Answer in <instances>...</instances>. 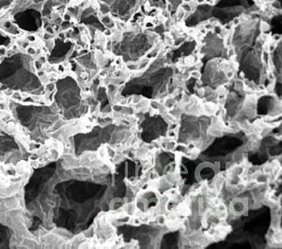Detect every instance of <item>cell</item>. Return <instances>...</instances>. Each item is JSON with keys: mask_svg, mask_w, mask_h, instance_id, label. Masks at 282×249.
<instances>
[{"mask_svg": "<svg viewBox=\"0 0 282 249\" xmlns=\"http://www.w3.org/2000/svg\"><path fill=\"white\" fill-rule=\"evenodd\" d=\"M189 76H190V77H192V78H195V79H200L201 74H200V72L199 71V70H194V71H192L189 74Z\"/></svg>", "mask_w": 282, "mask_h": 249, "instance_id": "obj_23", "label": "cell"}, {"mask_svg": "<svg viewBox=\"0 0 282 249\" xmlns=\"http://www.w3.org/2000/svg\"><path fill=\"white\" fill-rule=\"evenodd\" d=\"M255 181L257 182L258 184H268L269 182V175L263 174L262 172H259L258 174L257 178H256Z\"/></svg>", "mask_w": 282, "mask_h": 249, "instance_id": "obj_7", "label": "cell"}, {"mask_svg": "<svg viewBox=\"0 0 282 249\" xmlns=\"http://www.w3.org/2000/svg\"><path fill=\"white\" fill-rule=\"evenodd\" d=\"M214 25L213 24H211V23H209V22H207V23H205L203 24V27L206 29L207 31H213L214 30Z\"/></svg>", "mask_w": 282, "mask_h": 249, "instance_id": "obj_34", "label": "cell"}, {"mask_svg": "<svg viewBox=\"0 0 282 249\" xmlns=\"http://www.w3.org/2000/svg\"><path fill=\"white\" fill-rule=\"evenodd\" d=\"M58 38H59V40H61V41H64V40L66 39L65 33H63V32H60L59 34H58Z\"/></svg>", "mask_w": 282, "mask_h": 249, "instance_id": "obj_45", "label": "cell"}, {"mask_svg": "<svg viewBox=\"0 0 282 249\" xmlns=\"http://www.w3.org/2000/svg\"><path fill=\"white\" fill-rule=\"evenodd\" d=\"M104 34L105 36H110V35H112V31L109 28H107V29H105V30L104 31Z\"/></svg>", "mask_w": 282, "mask_h": 249, "instance_id": "obj_46", "label": "cell"}, {"mask_svg": "<svg viewBox=\"0 0 282 249\" xmlns=\"http://www.w3.org/2000/svg\"><path fill=\"white\" fill-rule=\"evenodd\" d=\"M157 111H158L159 114H161L162 116H164V115H166L167 113H168V111H169V110H168V109H167V108L166 106H165L163 104H161L160 106H159V108L157 109Z\"/></svg>", "mask_w": 282, "mask_h": 249, "instance_id": "obj_24", "label": "cell"}, {"mask_svg": "<svg viewBox=\"0 0 282 249\" xmlns=\"http://www.w3.org/2000/svg\"><path fill=\"white\" fill-rule=\"evenodd\" d=\"M176 104V101H175V98L174 97H172L171 95L169 97H167L166 100H165V102H163V104L166 106V107L168 109V110H170L171 108H173L174 107V105Z\"/></svg>", "mask_w": 282, "mask_h": 249, "instance_id": "obj_10", "label": "cell"}, {"mask_svg": "<svg viewBox=\"0 0 282 249\" xmlns=\"http://www.w3.org/2000/svg\"><path fill=\"white\" fill-rule=\"evenodd\" d=\"M3 55H5V48L0 46V56H3Z\"/></svg>", "mask_w": 282, "mask_h": 249, "instance_id": "obj_53", "label": "cell"}, {"mask_svg": "<svg viewBox=\"0 0 282 249\" xmlns=\"http://www.w3.org/2000/svg\"><path fill=\"white\" fill-rule=\"evenodd\" d=\"M219 166H220V163L217 162V163H215L214 164H213V168H214V170L215 172H218L219 171Z\"/></svg>", "mask_w": 282, "mask_h": 249, "instance_id": "obj_42", "label": "cell"}, {"mask_svg": "<svg viewBox=\"0 0 282 249\" xmlns=\"http://www.w3.org/2000/svg\"><path fill=\"white\" fill-rule=\"evenodd\" d=\"M27 40H28V41L29 42H35V37H34V36H32V35H30V36H28V37H27Z\"/></svg>", "mask_w": 282, "mask_h": 249, "instance_id": "obj_51", "label": "cell"}, {"mask_svg": "<svg viewBox=\"0 0 282 249\" xmlns=\"http://www.w3.org/2000/svg\"><path fill=\"white\" fill-rule=\"evenodd\" d=\"M179 127H180V124H179L178 121L176 122H172L169 123V126H168V130H172V131H175V130H178Z\"/></svg>", "mask_w": 282, "mask_h": 249, "instance_id": "obj_32", "label": "cell"}, {"mask_svg": "<svg viewBox=\"0 0 282 249\" xmlns=\"http://www.w3.org/2000/svg\"><path fill=\"white\" fill-rule=\"evenodd\" d=\"M207 131L209 134L214 135V137H219V136H222L223 135V131H221L220 129H218V128L214 127V126H209Z\"/></svg>", "mask_w": 282, "mask_h": 249, "instance_id": "obj_8", "label": "cell"}, {"mask_svg": "<svg viewBox=\"0 0 282 249\" xmlns=\"http://www.w3.org/2000/svg\"><path fill=\"white\" fill-rule=\"evenodd\" d=\"M234 164H235V163L233 162V161H229V162H227L226 164V166H227V169H229V168H231Z\"/></svg>", "mask_w": 282, "mask_h": 249, "instance_id": "obj_43", "label": "cell"}, {"mask_svg": "<svg viewBox=\"0 0 282 249\" xmlns=\"http://www.w3.org/2000/svg\"><path fill=\"white\" fill-rule=\"evenodd\" d=\"M224 72H225V77L228 79V80L232 79L234 74H235V72H234V70H228V71H226Z\"/></svg>", "mask_w": 282, "mask_h": 249, "instance_id": "obj_27", "label": "cell"}, {"mask_svg": "<svg viewBox=\"0 0 282 249\" xmlns=\"http://www.w3.org/2000/svg\"><path fill=\"white\" fill-rule=\"evenodd\" d=\"M185 17H186V12L181 8V7H179L177 9V12H176V14H175L176 20L178 22H182V20L185 19Z\"/></svg>", "mask_w": 282, "mask_h": 249, "instance_id": "obj_13", "label": "cell"}, {"mask_svg": "<svg viewBox=\"0 0 282 249\" xmlns=\"http://www.w3.org/2000/svg\"><path fill=\"white\" fill-rule=\"evenodd\" d=\"M232 25H233V27H236V25H241V20H240V17H236V18H234L233 21L231 22Z\"/></svg>", "mask_w": 282, "mask_h": 249, "instance_id": "obj_38", "label": "cell"}, {"mask_svg": "<svg viewBox=\"0 0 282 249\" xmlns=\"http://www.w3.org/2000/svg\"><path fill=\"white\" fill-rule=\"evenodd\" d=\"M255 3H256V5L259 6V7H262L263 5V1L262 0H254Z\"/></svg>", "mask_w": 282, "mask_h": 249, "instance_id": "obj_47", "label": "cell"}, {"mask_svg": "<svg viewBox=\"0 0 282 249\" xmlns=\"http://www.w3.org/2000/svg\"><path fill=\"white\" fill-rule=\"evenodd\" d=\"M240 76H241V78H244V72H241Z\"/></svg>", "mask_w": 282, "mask_h": 249, "instance_id": "obj_56", "label": "cell"}, {"mask_svg": "<svg viewBox=\"0 0 282 249\" xmlns=\"http://www.w3.org/2000/svg\"><path fill=\"white\" fill-rule=\"evenodd\" d=\"M142 97H143L142 95H133V96H132V102H131V104L135 105V104H138V102L141 101Z\"/></svg>", "mask_w": 282, "mask_h": 249, "instance_id": "obj_25", "label": "cell"}, {"mask_svg": "<svg viewBox=\"0 0 282 249\" xmlns=\"http://www.w3.org/2000/svg\"><path fill=\"white\" fill-rule=\"evenodd\" d=\"M247 137H248V139H249V141H251V142H255V141H257V140H259V138H261L259 134H256V133H248L247 134Z\"/></svg>", "mask_w": 282, "mask_h": 249, "instance_id": "obj_20", "label": "cell"}, {"mask_svg": "<svg viewBox=\"0 0 282 249\" xmlns=\"http://www.w3.org/2000/svg\"><path fill=\"white\" fill-rule=\"evenodd\" d=\"M236 53H235V48H234L233 45H230L229 47H227V56L228 57H232L233 56H235Z\"/></svg>", "mask_w": 282, "mask_h": 249, "instance_id": "obj_21", "label": "cell"}, {"mask_svg": "<svg viewBox=\"0 0 282 249\" xmlns=\"http://www.w3.org/2000/svg\"><path fill=\"white\" fill-rule=\"evenodd\" d=\"M190 100V95L188 94H182V100L180 101L182 104H188V102Z\"/></svg>", "mask_w": 282, "mask_h": 249, "instance_id": "obj_33", "label": "cell"}, {"mask_svg": "<svg viewBox=\"0 0 282 249\" xmlns=\"http://www.w3.org/2000/svg\"><path fill=\"white\" fill-rule=\"evenodd\" d=\"M110 111H111V106L110 105L107 106V107H105L104 110H102V112H104V113H109Z\"/></svg>", "mask_w": 282, "mask_h": 249, "instance_id": "obj_48", "label": "cell"}, {"mask_svg": "<svg viewBox=\"0 0 282 249\" xmlns=\"http://www.w3.org/2000/svg\"><path fill=\"white\" fill-rule=\"evenodd\" d=\"M164 119L165 120H166L167 122L168 123H172V122H176V121H178V119H176L175 117H173L169 112L167 113L166 115H164Z\"/></svg>", "mask_w": 282, "mask_h": 249, "instance_id": "obj_18", "label": "cell"}, {"mask_svg": "<svg viewBox=\"0 0 282 249\" xmlns=\"http://www.w3.org/2000/svg\"><path fill=\"white\" fill-rule=\"evenodd\" d=\"M244 84L243 82V80H235V82H234V89H235L236 91H238V92L244 91Z\"/></svg>", "mask_w": 282, "mask_h": 249, "instance_id": "obj_15", "label": "cell"}, {"mask_svg": "<svg viewBox=\"0 0 282 249\" xmlns=\"http://www.w3.org/2000/svg\"><path fill=\"white\" fill-rule=\"evenodd\" d=\"M186 147H187L188 151H192V149H194L196 148V146H195V144L193 143V141H191L190 143H188V145L186 146Z\"/></svg>", "mask_w": 282, "mask_h": 249, "instance_id": "obj_41", "label": "cell"}, {"mask_svg": "<svg viewBox=\"0 0 282 249\" xmlns=\"http://www.w3.org/2000/svg\"><path fill=\"white\" fill-rule=\"evenodd\" d=\"M180 7L184 10L186 13H191L192 12V7H191V5H190V3L184 2L180 5Z\"/></svg>", "mask_w": 282, "mask_h": 249, "instance_id": "obj_19", "label": "cell"}, {"mask_svg": "<svg viewBox=\"0 0 282 249\" xmlns=\"http://www.w3.org/2000/svg\"><path fill=\"white\" fill-rule=\"evenodd\" d=\"M207 22H209V23H211V24H213L214 25H215L219 24V23H218V20H217L216 18H215V17H211L210 19H209Z\"/></svg>", "mask_w": 282, "mask_h": 249, "instance_id": "obj_39", "label": "cell"}, {"mask_svg": "<svg viewBox=\"0 0 282 249\" xmlns=\"http://www.w3.org/2000/svg\"><path fill=\"white\" fill-rule=\"evenodd\" d=\"M273 169H274V167L272 166V164H271L270 163H267L265 164H263L262 166L259 167V171H261L262 173L266 174V175H270L271 173H272Z\"/></svg>", "mask_w": 282, "mask_h": 249, "instance_id": "obj_12", "label": "cell"}, {"mask_svg": "<svg viewBox=\"0 0 282 249\" xmlns=\"http://www.w3.org/2000/svg\"><path fill=\"white\" fill-rule=\"evenodd\" d=\"M135 210H137V205H135V201L134 202H130L129 204H127V206L125 207V211L127 212V215L132 216L134 215Z\"/></svg>", "mask_w": 282, "mask_h": 249, "instance_id": "obj_11", "label": "cell"}, {"mask_svg": "<svg viewBox=\"0 0 282 249\" xmlns=\"http://www.w3.org/2000/svg\"><path fill=\"white\" fill-rule=\"evenodd\" d=\"M271 38H272V41L276 42H278L281 41V35L280 34H274Z\"/></svg>", "mask_w": 282, "mask_h": 249, "instance_id": "obj_37", "label": "cell"}, {"mask_svg": "<svg viewBox=\"0 0 282 249\" xmlns=\"http://www.w3.org/2000/svg\"><path fill=\"white\" fill-rule=\"evenodd\" d=\"M27 52H28L29 55H33V54H35V49L34 48H29L27 50Z\"/></svg>", "mask_w": 282, "mask_h": 249, "instance_id": "obj_54", "label": "cell"}, {"mask_svg": "<svg viewBox=\"0 0 282 249\" xmlns=\"http://www.w3.org/2000/svg\"><path fill=\"white\" fill-rule=\"evenodd\" d=\"M270 6H271V9H273V10H279L281 9V7H280V3L278 2V1H273L272 3H270Z\"/></svg>", "mask_w": 282, "mask_h": 249, "instance_id": "obj_31", "label": "cell"}, {"mask_svg": "<svg viewBox=\"0 0 282 249\" xmlns=\"http://www.w3.org/2000/svg\"><path fill=\"white\" fill-rule=\"evenodd\" d=\"M197 61V59L196 58V56H187L184 58V65L186 66V67H190V66H193L194 64L196 63Z\"/></svg>", "mask_w": 282, "mask_h": 249, "instance_id": "obj_9", "label": "cell"}, {"mask_svg": "<svg viewBox=\"0 0 282 249\" xmlns=\"http://www.w3.org/2000/svg\"><path fill=\"white\" fill-rule=\"evenodd\" d=\"M46 32L47 33H50V34H54V30H53V28L52 27H46Z\"/></svg>", "mask_w": 282, "mask_h": 249, "instance_id": "obj_49", "label": "cell"}, {"mask_svg": "<svg viewBox=\"0 0 282 249\" xmlns=\"http://www.w3.org/2000/svg\"><path fill=\"white\" fill-rule=\"evenodd\" d=\"M259 28H261L262 33H267L270 30V25L268 24V22L262 21L261 22V25H259Z\"/></svg>", "mask_w": 282, "mask_h": 249, "instance_id": "obj_17", "label": "cell"}, {"mask_svg": "<svg viewBox=\"0 0 282 249\" xmlns=\"http://www.w3.org/2000/svg\"><path fill=\"white\" fill-rule=\"evenodd\" d=\"M262 61L265 63V65L268 64V62H269L270 58H271L269 52H267V51H262Z\"/></svg>", "mask_w": 282, "mask_h": 249, "instance_id": "obj_22", "label": "cell"}, {"mask_svg": "<svg viewBox=\"0 0 282 249\" xmlns=\"http://www.w3.org/2000/svg\"><path fill=\"white\" fill-rule=\"evenodd\" d=\"M56 89V105L66 119L76 118L87 112V106L80 104L79 87L72 77L58 80Z\"/></svg>", "mask_w": 282, "mask_h": 249, "instance_id": "obj_3", "label": "cell"}, {"mask_svg": "<svg viewBox=\"0 0 282 249\" xmlns=\"http://www.w3.org/2000/svg\"><path fill=\"white\" fill-rule=\"evenodd\" d=\"M123 63V58L122 57H118L115 59V64L116 65H122Z\"/></svg>", "mask_w": 282, "mask_h": 249, "instance_id": "obj_40", "label": "cell"}, {"mask_svg": "<svg viewBox=\"0 0 282 249\" xmlns=\"http://www.w3.org/2000/svg\"><path fill=\"white\" fill-rule=\"evenodd\" d=\"M19 151V146L12 136L3 134L0 135V159L4 160L6 157L15 154Z\"/></svg>", "mask_w": 282, "mask_h": 249, "instance_id": "obj_4", "label": "cell"}, {"mask_svg": "<svg viewBox=\"0 0 282 249\" xmlns=\"http://www.w3.org/2000/svg\"><path fill=\"white\" fill-rule=\"evenodd\" d=\"M35 64H36V68H37V69H40V68L42 67V63L40 61H36Z\"/></svg>", "mask_w": 282, "mask_h": 249, "instance_id": "obj_55", "label": "cell"}, {"mask_svg": "<svg viewBox=\"0 0 282 249\" xmlns=\"http://www.w3.org/2000/svg\"><path fill=\"white\" fill-rule=\"evenodd\" d=\"M107 154L111 157V158H114V156L116 155V151H115V149H111V148H107Z\"/></svg>", "mask_w": 282, "mask_h": 249, "instance_id": "obj_36", "label": "cell"}, {"mask_svg": "<svg viewBox=\"0 0 282 249\" xmlns=\"http://www.w3.org/2000/svg\"><path fill=\"white\" fill-rule=\"evenodd\" d=\"M51 37H52V34H50V33H45L44 36H43V38H44V40H49Z\"/></svg>", "mask_w": 282, "mask_h": 249, "instance_id": "obj_50", "label": "cell"}, {"mask_svg": "<svg viewBox=\"0 0 282 249\" xmlns=\"http://www.w3.org/2000/svg\"><path fill=\"white\" fill-rule=\"evenodd\" d=\"M161 104H162L161 102L154 100V101H151L149 102V106H151V108H153V109H158Z\"/></svg>", "mask_w": 282, "mask_h": 249, "instance_id": "obj_26", "label": "cell"}, {"mask_svg": "<svg viewBox=\"0 0 282 249\" xmlns=\"http://www.w3.org/2000/svg\"><path fill=\"white\" fill-rule=\"evenodd\" d=\"M0 83L10 89L39 94L42 85L31 70L30 57L18 54L5 58L0 64Z\"/></svg>", "mask_w": 282, "mask_h": 249, "instance_id": "obj_1", "label": "cell"}, {"mask_svg": "<svg viewBox=\"0 0 282 249\" xmlns=\"http://www.w3.org/2000/svg\"><path fill=\"white\" fill-rule=\"evenodd\" d=\"M63 19H64V21H71V20H72V16H71V14H69V13H65V14H64V16H63Z\"/></svg>", "mask_w": 282, "mask_h": 249, "instance_id": "obj_44", "label": "cell"}, {"mask_svg": "<svg viewBox=\"0 0 282 249\" xmlns=\"http://www.w3.org/2000/svg\"><path fill=\"white\" fill-rule=\"evenodd\" d=\"M204 3H207V4H210V5H214V0H205Z\"/></svg>", "mask_w": 282, "mask_h": 249, "instance_id": "obj_52", "label": "cell"}, {"mask_svg": "<svg viewBox=\"0 0 282 249\" xmlns=\"http://www.w3.org/2000/svg\"><path fill=\"white\" fill-rule=\"evenodd\" d=\"M99 12L102 13V15H105V14H108L110 12V9H109V6L107 4V3H104V2H101L99 3Z\"/></svg>", "mask_w": 282, "mask_h": 249, "instance_id": "obj_14", "label": "cell"}, {"mask_svg": "<svg viewBox=\"0 0 282 249\" xmlns=\"http://www.w3.org/2000/svg\"><path fill=\"white\" fill-rule=\"evenodd\" d=\"M12 236L10 229L4 225L0 224V248H9Z\"/></svg>", "mask_w": 282, "mask_h": 249, "instance_id": "obj_5", "label": "cell"}, {"mask_svg": "<svg viewBox=\"0 0 282 249\" xmlns=\"http://www.w3.org/2000/svg\"><path fill=\"white\" fill-rule=\"evenodd\" d=\"M70 27H71V23H70V21H64L63 23H62V25H61V28L63 29V30L69 29Z\"/></svg>", "mask_w": 282, "mask_h": 249, "instance_id": "obj_35", "label": "cell"}, {"mask_svg": "<svg viewBox=\"0 0 282 249\" xmlns=\"http://www.w3.org/2000/svg\"><path fill=\"white\" fill-rule=\"evenodd\" d=\"M235 186H236L238 191H239V193H242V192H244V190H246V185H245V184H244V182L240 181L239 184H236Z\"/></svg>", "mask_w": 282, "mask_h": 249, "instance_id": "obj_29", "label": "cell"}, {"mask_svg": "<svg viewBox=\"0 0 282 249\" xmlns=\"http://www.w3.org/2000/svg\"><path fill=\"white\" fill-rule=\"evenodd\" d=\"M215 92H216L218 95H226L227 93V89L225 87H223V86H219L217 87V89L216 90H215Z\"/></svg>", "mask_w": 282, "mask_h": 249, "instance_id": "obj_28", "label": "cell"}, {"mask_svg": "<svg viewBox=\"0 0 282 249\" xmlns=\"http://www.w3.org/2000/svg\"><path fill=\"white\" fill-rule=\"evenodd\" d=\"M58 108L56 104L51 106L15 104L14 112L22 126L30 132L37 140H44L45 130L59 119Z\"/></svg>", "mask_w": 282, "mask_h": 249, "instance_id": "obj_2", "label": "cell"}, {"mask_svg": "<svg viewBox=\"0 0 282 249\" xmlns=\"http://www.w3.org/2000/svg\"><path fill=\"white\" fill-rule=\"evenodd\" d=\"M216 210H217V211L224 212V211H228V208H227V207H226V205L222 202V203L218 204L217 206H216Z\"/></svg>", "mask_w": 282, "mask_h": 249, "instance_id": "obj_30", "label": "cell"}, {"mask_svg": "<svg viewBox=\"0 0 282 249\" xmlns=\"http://www.w3.org/2000/svg\"><path fill=\"white\" fill-rule=\"evenodd\" d=\"M280 219H281V215L273 214L272 222H271V228L274 229V230L279 229V226H280Z\"/></svg>", "mask_w": 282, "mask_h": 249, "instance_id": "obj_6", "label": "cell"}, {"mask_svg": "<svg viewBox=\"0 0 282 249\" xmlns=\"http://www.w3.org/2000/svg\"><path fill=\"white\" fill-rule=\"evenodd\" d=\"M126 68L129 70L130 72H137L138 70V63H137V62H133V61L127 62Z\"/></svg>", "mask_w": 282, "mask_h": 249, "instance_id": "obj_16", "label": "cell"}]
</instances>
